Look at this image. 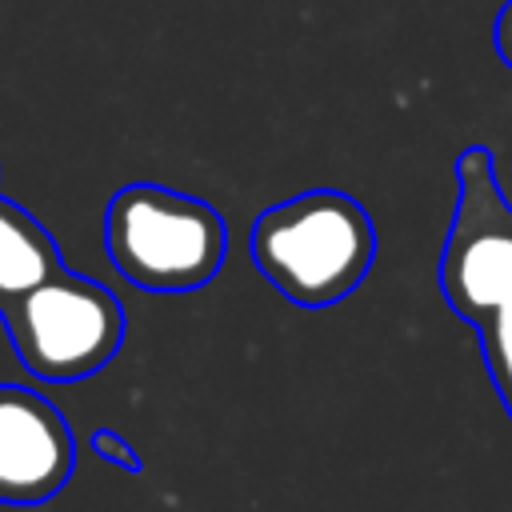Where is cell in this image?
<instances>
[{
    "label": "cell",
    "mask_w": 512,
    "mask_h": 512,
    "mask_svg": "<svg viewBox=\"0 0 512 512\" xmlns=\"http://www.w3.org/2000/svg\"><path fill=\"white\" fill-rule=\"evenodd\" d=\"M492 48L512 68V0H504L500 12H496V20H492Z\"/></svg>",
    "instance_id": "cell-9"
},
{
    "label": "cell",
    "mask_w": 512,
    "mask_h": 512,
    "mask_svg": "<svg viewBox=\"0 0 512 512\" xmlns=\"http://www.w3.org/2000/svg\"><path fill=\"white\" fill-rule=\"evenodd\" d=\"M260 276L300 308H328L360 288L376 260V228L360 200L312 188L264 208L252 224Z\"/></svg>",
    "instance_id": "cell-1"
},
{
    "label": "cell",
    "mask_w": 512,
    "mask_h": 512,
    "mask_svg": "<svg viewBox=\"0 0 512 512\" xmlns=\"http://www.w3.org/2000/svg\"><path fill=\"white\" fill-rule=\"evenodd\" d=\"M20 364L40 380H84L124 344V308L92 276L60 268L4 312Z\"/></svg>",
    "instance_id": "cell-3"
},
{
    "label": "cell",
    "mask_w": 512,
    "mask_h": 512,
    "mask_svg": "<svg viewBox=\"0 0 512 512\" xmlns=\"http://www.w3.org/2000/svg\"><path fill=\"white\" fill-rule=\"evenodd\" d=\"M88 448H92L100 460H108V464H116V468H124V472H140V468H144L140 452H136L120 432H112V428H96V432L88 436Z\"/></svg>",
    "instance_id": "cell-8"
},
{
    "label": "cell",
    "mask_w": 512,
    "mask_h": 512,
    "mask_svg": "<svg viewBox=\"0 0 512 512\" xmlns=\"http://www.w3.org/2000/svg\"><path fill=\"white\" fill-rule=\"evenodd\" d=\"M104 252L144 292H196L228 252L224 216L164 184H124L104 208Z\"/></svg>",
    "instance_id": "cell-2"
},
{
    "label": "cell",
    "mask_w": 512,
    "mask_h": 512,
    "mask_svg": "<svg viewBox=\"0 0 512 512\" xmlns=\"http://www.w3.org/2000/svg\"><path fill=\"white\" fill-rule=\"evenodd\" d=\"M480 336V352H484V368L488 380L504 404V412L512 416V304L496 308L492 316H484L480 324H472Z\"/></svg>",
    "instance_id": "cell-7"
},
{
    "label": "cell",
    "mask_w": 512,
    "mask_h": 512,
    "mask_svg": "<svg viewBox=\"0 0 512 512\" xmlns=\"http://www.w3.org/2000/svg\"><path fill=\"white\" fill-rule=\"evenodd\" d=\"M76 464L72 428L56 404L20 384H0V504L52 500Z\"/></svg>",
    "instance_id": "cell-5"
},
{
    "label": "cell",
    "mask_w": 512,
    "mask_h": 512,
    "mask_svg": "<svg viewBox=\"0 0 512 512\" xmlns=\"http://www.w3.org/2000/svg\"><path fill=\"white\" fill-rule=\"evenodd\" d=\"M456 208L440 256V292L448 308L480 324L512 304V204L500 192L492 152L472 144L456 156Z\"/></svg>",
    "instance_id": "cell-4"
},
{
    "label": "cell",
    "mask_w": 512,
    "mask_h": 512,
    "mask_svg": "<svg viewBox=\"0 0 512 512\" xmlns=\"http://www.w3.org/2000/svg\"><path fill=\"white\" fill-rule=\"evenodd\" d=\"M64 268L48 228L20 204L0 196V312Z\"/></svg>",
    "instance_id": "cell-6"
}]
</instances>
